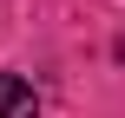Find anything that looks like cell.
Returning a JSON list of instances; mask_svg holds the SVG:
<instances>
[{
    "label": "cell",
    "mask_w": 125,
    "mask_h": 118,
    "mask_svg": "<svg viewBox=\"0 0 125 118\" xmlns=\"http://www.w3.org/2000/svg\"><path fill=\"white\" fill-rule=\"evenodd\" d=\"M0 118H40V99L20 72H0Z\"/></svg>",
    "instance_id": "1"
}]
</instances>
